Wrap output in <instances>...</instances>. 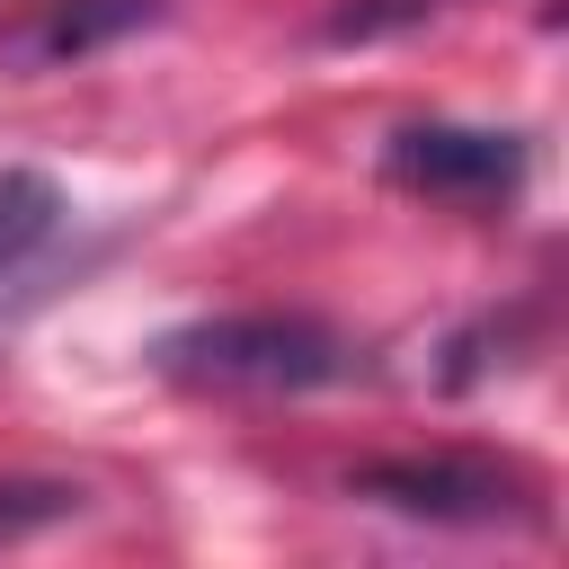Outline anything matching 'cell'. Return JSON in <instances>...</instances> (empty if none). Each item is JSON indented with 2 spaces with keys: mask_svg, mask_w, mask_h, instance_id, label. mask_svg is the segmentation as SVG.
Wrapping results in <instances>:
<instances>
[{
  "mask_svg": "<svg viewBox=\"0 0 569 569\" xmlns=\"http://www.w3.org/2000/svg\"><path fill=\"white\" fill-rule=\"evenodd\" d=\"M436 9H453V0H329L311 36H320V44H382V36L427 27Z\"/></svg>",
  "mask_w": 569,
  "mask_h": 569,
  "instance_id": "obj_6",
  "label": "cell"
},
{
  "mask_svg": "<svg viewBox=\"0 0 569 569\" xmlns=\"http://www.w3.org/2000/svg\"><path fill=\"white\" fill-rule=\"evenodd\" d=\"M160 18H169V0H27L0 27V71H27V80L71 71V62H89V53H107Z\"/></svg>",
  "mask_w": 569,
  "mask_h": 569,
  "instance_id": "obj_4",
  "label": "cell"
},
{
  "mask_svg": "<svg viewBox=\"0 0 569 569\" xmlns=\"http://www.w3.org/2000/svg\"><path fill=\"white\" fill-rule=\"evenodd\" d=\"M347 498L418 516V525H542V498L516 462L471 453V445H427V453H373L347 471Z\"/></svg>",
  "mask_w": 569,
  "mask_h": 569,
  "instance_id": "obj_2",
  "label": "cell"
},
{
  "mask_svg": "<svg viewBox=\"0 0 569 569\" xmlns=\"http://www.w3.org/2000/svg\"><path fill=\"white\" fill-rule=\"evenodd\" d=\"M151 373L187 382V391H329L356 373L347 329H329L320 311H213V320H178L151 338Z\"/></svg>",
  "mask_w": 569,
  "mask_h": 569,
  "instance_id": "obj_1",
  "label": "cell"
},
{
  "mask_svg": "<svg viewBox=\"0 0 569 569\" xmlns=\"http://www.w3.org/2000/svg\"><path fill=\"white\" fill-rule=\"evenodd\" d=\"M525 169H533L525 133H498V124L427 116V124H400L382 142V178L400 196H427V204H453V213H507L525 196Z\"/></svg>",
  "mask_w": 569,
  "mask_h": 569,
  "instance_id": "obj_3",
  "label": "cell"
},
{
  "mask_svg": "<svg viewBox=\"0 0 569 569\" xmlns=\"http://www.w3.org/2000/svg\"><path fill=\"white\" fill-rule=\"evenodd\" d=\"M80 516V489L71 480H36V471H0V542H27L44 525Z\"/></svg>",
  "mask_w": 569,
  "mask_h": 569,
  "instance_id": "obj_7",
  "label": "cell"
},
{
  "mask_svg": "<svg viewBox=\"0 0 569 569\" xmlns=\"http://www.w3.org/2000/svg\"><path fill=\"white\" fill-rule=\"evenodd\" d=\"M62 222V187L44 169H0V276H18Z\"/></svg>",
  "mask_w": 569,
  "mask_h": 569,
  "instance_id": "obj_5",
  "label": "cell"
}]
</instances>
